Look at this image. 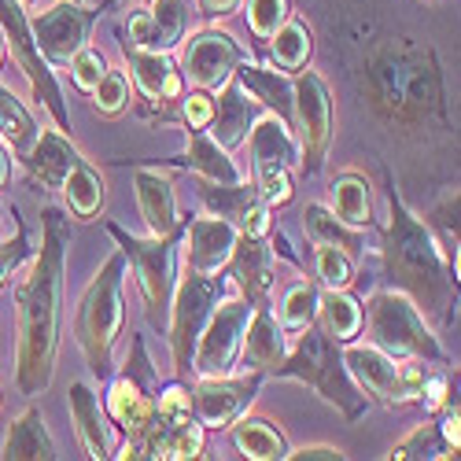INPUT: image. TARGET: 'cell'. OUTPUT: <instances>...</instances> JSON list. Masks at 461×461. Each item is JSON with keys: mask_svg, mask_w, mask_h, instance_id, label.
Segmentation results:
<instances>
[{"mask_svg": "<svg viewBox=\"0 0 461 461\" xmlns=\"http://www.w3.org/2000/svg\"><path fill=\"white\" fill-rule=\"evenodd\" d=\"M358 93L373 122L402 140H450V104L439 56L413 33H384L362 52Z\"/></svg>", "mask_w": 461, "mask_h": 461, "instance_id": "6da1fadb", "label": "cell"}, {"mask_svg": "<svg viewBox=\"0 0 461 461\" xmlns=\"http://www.w3.org/2000/svg\"><path fill=\"white\" fill-rule=\"evenodd\" d=\"M70 218L56 203L41 207V248L30 255V274L15 288V384L26 399L49 392L59 332H63V277H67Z\"/></svg>", "mask_w": 461, "mask_h": 461, "instance_id": "7a4b0ae2", "label": "cell"}, {"mask_svg": "<svg viewBox=\"0 0 461 461\" xmlns=\"http://www.w3.org/2000/svg\"><path fill=\"white\" fill-rule=\"evenodd\" d=\"M388 229H384V281L395 292L410 295L413 306L436 325H450L457 303V274L439 251L432 229L420 221L406 200L399 196L395 181L388 177Z\"/></svg>", "mask_w": 461, "mask_h": 461, "instance_id": "3957f363", "label": "cell"}, {"mask_svg": "<svg viewBox=\"0 0 461 461\" xmlns=\"http://www.w3.org/2000/svg\"><path fill=\"white\" fill-rule=\"evenodd\" d=\"M270 376L306 384V388L318 392L329 406H336L348 425H355L369 410V395L355 384V376L348 373V362H343V343H336L329 332H321L318 321L299 329L295 348L285 355V362Z\"/></svg>", "mask_w": 461, "mask_h": 461, "instance_id": "277c9868", "label": "cell"}, {"mask_svg": "<svg viewBox=\"0 0 461 461\" xmlns=\"http://www.w3.org/2000/svg\"><path fill=\"white\" fill-rule=\"evenodd\" d=\"M122 281H126V258L114 248V255L96 270V277L78 299V311H74V339H78L89 373L96 380L114 376V343H119L126 325Z\"/></svg>", "mask_w": 461, "mask_h": 461, "instance_id": "5b68a950", "label": "cell"}, {"mask_svg": "<svg viewBox=\"0 0 461 461\" xmlns=\"http://www.w3.org/2000/svg\"><path fill=\"white\" fill-rule=\"evenodd\" d=\"M362 325L373 348L392 355L399 362H429V366H450V355L439 343L436 329L425 321V314L413 306L410 295L395 288H380L362 306Z\"/></svg>", "mask_w": 461, "mask_h": 461, "instance_id": "8992f818", "label": "cell"}, {"mask_svg": "<svg viewBox=\"0 0 461 461\" xmlns=\"http://www.w3.org/2000/svg\"><path fill=\"white\" fill-rule=\"evenodd\" d=\"M107 233L119 244L122 258L133 266L137 285H140V299H144V318L151 329L167 332V318H170V299H174V285H177V251H181V237H185V221L163 237H133L122 225L107 221Z\"/></svg>", "mask_w": 461, "mask_h": 461, "instance_id": "52a82bcc", "label": "cell"}, {"mask_svg": "<svg viewBox=\"0 0 461 461\" xmlns=\"http://www.w3.org/2000/svg\"><path fill=\"white\" fill-rule=\"evenodd\" d=\"M225 295V281L221 274H196L185 266V274L174 285V299H170V318H167V339H170V358H174V376L188 380V362H192V348L211 318V311Z\"/></svg>", "mask_w": 461, "mask_h": 461, "instance_id": "ba28073f", "label": "cell"}, {"mask_svg": "<svg viewBox=\"0 0 461 461\" xmlns=\"http://www.w3.org/2000/svg\"><path fill=\"white\" fill-rule=\"evenodd\" d=\"M0 33H5V49L12 52L15 67L26 74L33 100L52 114L59 133H70V111L63 104V89L56 82L52 63L41 56V49H37V41H33L30 15H26L23 0H0Z\"/></svg>", "mask_w": 461, "mask_h": 461, "instance_id": "9c48e42d", "label": "cell"}, {"mask_svg": "<svg viewBox=\"0 0 461 461\" xmlns=\"http://www.w3.org/2000/svg\"><path fill=\"white\" fill-rule=\"evenodd\" d=\"M343 362H348V373L355 376L358 388L388 410L417 402L429 376V362H413V358L399 362L392 355H384L380 348H373V343H348Z\"/></svg>", "mask_w": 461, "mask_h": 461, "instance_id": "30bf717a", "label": "cell"}, {"mask_svg": "<svg viewBox=\"0 0 461 461\" xmlns=\"http://www.w3.org/2000/svg\"><path fill=\"white\" fill-rule=\"evenodd\" d=\"M292 126L299 140V174H321L332 144V93L311 67L292 74Z\"/></svg>", "mask_w": 461, "mask_h": 461, "instance_id": "8fae6325", "label": "cell"}, {"mask_svg": "<svg viewBox=\"0 0 461 461\" xmlns=\"http://www.w3.org/2000/svg\"><path fill=\"white\" fill-rule=\"evenodd\" d=\"M251 321V303L244 295H221L211 311L196 348H192L188 376H225L240 369V343Z\"/></svg>", "mask_w": 461, "mask_h": 461, "instance_id": "7c38bea8", "label": "cell"}, {"mask_svg": "<svg viewBox=\"0 0 461 461\" xmlns=\"http://www.w3.org/2000/svg\"><path fill=\"white\" fill-rule=\"evenodd\" d=\"M266 373L244 369L240 376L225 373V376H196V384L188 388V402H192V417L200 420L207 432L214 429H229L240 413L251 410V402L258 399Z\"/></svg>", "mask_w": 461, "mask_h": 461, "instance_id": "4fadbf2b", "label": "cell"}, {"mask_svg": "<svg viewBox=\"0 0 461 461\" xmlns=\"http://www.w3.org/2000/svg\"><path fill=\"white\" fill-rule=\"evenodd\" d=\"M119 49H122V59L133 74V86L144 100L140 114L148 119H177V104H181V93H185V78L181 70L174 67L170 52H148V49H137L130 45L126 37L119 33Z\"/></svg>", "mask_w": 461, "mask_h": 461, "instance_id": "5bb4252c", "label": "cell"}, {"mask_svg": "<svg viewBox=\"0 0 461 461\" xmlns=\"http://www.w3.org/2000/svg\"><path fill=\"white\" fill-rule=\"evenodd\" d=\"M104 413L111 429L122 436V447L114 457L126 461H144V443L156 429V392H144L126 373L111 376L107 395H104Z\"/></svg>", "mask_w": 461, "mask_h": 461, "instance_id": "9a60e30c", "label": "cell"}, {"mask_svg": "<svg viewBox=\"0 0 461 461\" xmlns=\"http://www.w3.org/2000/svg\"><path fill=\"white\" fill-rule=\"evenodd\" d=\"M100 19V8H86L82 0H56L49 12H37L30 19L33 41L52 67H67L70 56L89 45V33Z\"/></svg>", "mask_w": 461, "mask_h": 461, "instance_id": "2e32d148", "label": "cell"}, {"mask_svg": "<svg viewBox=\"0 0 461 461\" xmlns=\"http://www.w3.org/2000/svg\"><path fill=\"white\" fill-rule=\"evenodd\" d=\"M248 59V52L233 41V33L225 30H200L188 37V45L181 52V78L192 86V89H207V93H218L233 70Z\"/></svg>", "mask_w": 461, "mask_h": 461, "instance_id": "e0dca14e", "label": "cell"}, {"mask_svg": "<svg viewBox=\"0 0 461 461\" xmlns=\"http://www.w3.org/2000/svg\"><path fill=\"white\" fill-rule=\"evenodd\" d=\"M237 237L240 229L233 221H225L218 214H207V218H185V237L181 244L185 248V266L196 274H221L229 255L237 248Z\"/></svg>", "mask_w": 461, "mask_h": 461, "instance_id": "ac0fdd59", "label": "cell"}, {"mask_svg": "<svg viewBox=\"0 0 461 461\" xmlns=\"http://www.w3.org/2000/svg\"><path fill=\"white\" fill-rule=\"evenodd\" d=\"M274 262H277V248L270 244V237H237V248L229 255L225 270L233 277L237 292L258 306V303H270L274 292Z\"/></svg>", "mask_w": 461, "mask_h": 461, "instance_id": "d6986e66", "label": "cell"}, {"mask_svg": "<svg viewBox=\"0 0 461 461\" xmlns=\"http://www.w3.org/2000/svg\"><path fill=\"white\" fill-rule=\"evenodd\" d=\"M26 170V181L33 188H63L67 174L82 163V151L70 144L67 133L59 130H41L33 140V148L19 159Z\"/></svg>", "mask_w": 461, "mask_h": 461, "instance_id": "ffe728a7", "label": "cell"}, {"mask_svg": "<svg viewBox=\"0 0 461 461\" xmlns=\"http://www.w3.org/2000/svg\"><path fill=\"white\" fill-rule=\"evenodd\" d=\"M67 406H70V420H74V432H78V443L86 450V457L93 461H107L114 457L111 447V420L104 413L100 395L89 388L86 380H74L67 388Z\"/></svg>", "mask_w": 461, "mask_h": 461, "instance_id": "44dd1931", "label": "cell"}, {"mask_svg": "<svg viewBox=\"0 0 461 461\" xmlns=\"http://www.w3.org/2000/svg\"><path fill=\"white\" fill-rule=\"evenodd\" d=\"M133 192H137V211H140L151 237H163L185 221L177 211L174 181L167 174L151 170V167H133Z\"/></svg>", "mask_w": 461, "mask_h": 461, "instance_id": "7402d4cb", "label": "cell"}, {"mask_svg": "<svg viewBox=\"0 0 461 461\" xmlns=\"http://www.w3.org/2000/svg\"><path fill=\"white\" fill-rule=\"evenodd\" d=\"M258 119V104L244 93V86L237 78H229L218 93H214V119L207 126V133L225 148V151H237L248 133H251V122Z\"/></svg>", "mask_w": 461, "mask_h": 461, "instance_id": "603a6c76", "label": "cell"}, {"mask_svg": "<svg viewBox=\"0 0 461 461\" xmlns=\"http://www.w3.org/2000/svg\"><path fill=\"white\" fill-rule=\"evenodd\" d=\"M288 348H285V329L277 325L270 303H258L251 306V321L240 343V369H255L270 376L281 362H285Z\"/></svg>", "mask_w": 461, "mask_h": 461, "instance_id": "cb8c5ba5", "label": "cell"}, {"mask_svg": "<svg viewBox=\"0 0 461 461\" xmlns=\"http://www.w3.org/2000/svg\"><path fill=\"white\" fill-rule=\"evenodd\" d=\"M251 148V167L262 170V167H288V170H299V140H295V130L277 119L274 111L258 114L251 122V133L244 140Z\"/></svg>", "mask_w": 461, "mask_h": 461, "instance_id": "d4e9b609", "label": "cell"}, {"mask_svg": "<svg viewBox=\"0 0 461 461\" xmlns=\"http://www.w3.org/2000/svg\"><path fill=\"white\" fill-rule=\"evenodd\" d=\"M0 457H5V461H52V457H59L56 439H52V432L45 425L41 410H37L33 402L8 425Z\"/></svg>", "mask_w": 461, "mask_h": 461, "instance_id": "484cf974", "label": "cell"}, {"mask_svg": "<svg viewBox=\"0 0 461 461\" xmlns=\"http://www.w3.org/2000/svg\"><path fill=\"white\" fill-rule=\"evenodd\" d=\"M185 133H188V148L174 159H163V167H177L207 181H240L237 163L229 159V151L207 130H185Z\"/></svg>", "mask_w": 461, "mask_h": 461, "instance_id": "4316f807", "label": "cell"}, {"mask_svg": "<svg viewBox=\"0 0 461 461\" xmlns=\"http://www.w3.org/2000/svg\"><path fill=\"white\" fill-rule=\"evenodd\" d=\"M233 78L244 86V93L266 107V111H274L277 119H285L292 126V74L277 70V67H258V63H240L233 70ZM295 130V126H292Z\"/></svg>", "mask_w": 461, "mask_h": 461, "instance_id": "83f0119b", "label": "cell"}, {"mask_svg": "<svg viewBox=\"0 0 461 461\" xmlns=\"http://www.w3.org/2000/svg\"><path fill=\"white\" fill-rule=\"evenodd\" d=\"M192 188H196V196L207 207V214H218L225 221H233L237 229L262 203L255 181H244V177L240 181H207V177H196V181H192Z\"/></svg>", "mask_w": 461, "mask_h": 461, "instance_id": "f1b7e54d", "label": "cell"}, {"mask_svg": "<svg viewBox=\"0 0 461 461\" xmlns=\"http://www.w3.org/2000/svg\"><path fill=\"white\" fill-rule=\"evenodd\" d=\"M229 429H233V447H237L240 457H251V461H281L288 454V439H285V432L274 425L270 417L240 413Z\"/></svg>", "mask_w": 461, "mask_h": 461, "instance_id": "f546056e", "label": "cell"}, {"mask_svg": "<svg viewBox=\"0 0 461 461\" xmlns=\"http://www.w3.org/2000/svg\"><path fill=\"white\" fill-rule=\"evenodd\" d=\"M303 233L311 237L314 244H332L339 251H348L355 262L366 258V237H362V229L339 221L325 203H306L303 207Z\"/></svg>", "mask_w": 461, "mask_h": 461, "instance_id": "4dcf8cb0", "label": "cell"}, {"mask_svg": "<svg viewBox=\"0 0 461 461\" xmlns=\"http://www.w3.org/2000/svg\"><path fill=\"white\" fill-rule=\"evenodd\" d=\"M314 321L336 343H351L362 332V303L351 295V288H321Z\"/></svg>", "mask_w": 461, "mask_h": 461, "instance_id": "1f68e13d", "label": "cell"}, {"mask_svg": "<svg viewBox=\"0 0 461 461\" xmlns=\"http://www.w3.org/2000/svg\"><path fill=\"white\" fill-rule=\"evenodd\" d=\"M311 56H314L311 26H306L303 19H295V15H288L270 37V67H277L285 74H299L306 63H311Z\"/></svg>", "mask_w": 461, "mask_h": 461, "instance_id": "d6a6232c", "label": "cell"}, {"mask_svg": "<svg viewBox=\"0 0 461 461\" xmlns=\"http://www.w3.org/2000/svg\"><path fill=\"white\" fill-rule=\"evenodd\" d=\"M329 211L339 221L355 225V229H369L373 225V192H369V181L358 177V174H339L329 185Z\"/></svg>", "mask_w": 461, "mask_h": 461, "instance_id": "836d02e7", "label": "cell"}, {"mask_svg": "<svg viewBox=\"0 0 461 461\" xmlns=\"http://www.w3.org/2000/svg\"><path fill=\"white\" fill-rule=\"evenodd\" d=\"M59 192L67 196V207H70V214L78 218V221H93L104 211V196H107V192H104V177L86 159L67 174V181H63Z\"/></svg>", "mask_w": 461, "mask_h": 461, "instance_id": "e575fe53", "label": "cell"}, {"mask_svg": "<svg viewBox=\"0 0 461 461\" xmlns=\"http://www.w3.org/2000/svg\"><path fill=\"white\" fill-rule=\"evenodd\" d=\"M37 122H33V114L23 107V100H15V93L8 86H0V144L12 148V156L23 159L26 151L33 148L37 140Z\"/></svg>", "mask_w": 461, "mask_h": 461, "instance_id": "d590c367", "label": "cell"}, {"mask_svg": "<svg viewBox=\"0 0 461 461\" xmlns=\"http://www.w3.org/2000/svg\"><path fill=\"white\" fill-rule=\"evenodd\" d=\"M388 457L392 461H436V457H457V447L447 443L439 420H425L406 439H399Z\"/></svg>", "mask_w": 461, "mask_h": 461, "instance_id": "8d00e7d4", "label": "cell"}, {"mask_svg": "<svg viewBox=\"0 0 461 461\" xmlns=\"http://www.w3.org/2000/svg\"><path fill=\"white\" fill-rule=\"evenodd\" d=\"M318 295L321 288L314 281H292L281 292V306H277V325L285 332H299L306 325H314L318 318Z\"/></svg>", "mask_w": 461, "mask_h": 461, "instance_id": "74e56055", "label": "cell"}, {"mask_svg": "<svg viewBox=\"0 0 461 461\" xmlns=\"http://www.w3.org/2000/svg\"><path fill=\"white\" fill-rule=\"evenodd\" d=\"M420 221L432 229L439 251L447 255V262L454 266V274H457V185L443 188V196L436 200V207L429 211V218H420Z\"/></svg>", "mask_w": 461, "mask_h": 461, "instance_id": "f35d334b", "label": "cell"}, {"mask_svg": "<svg viewBox=\"0 0 461 461\" xmlns=\"http://www.w3.org/2000/svg\"><path fill=\"white\" fill-rule=\"evenodd\" d=\"M148 15L156 23L159 33V49L170 52L185 41V30H188V0H151Z\"/></svg>", "mask_w": 461, "mask_h": 461, "instance_id": "ab89813d", "label": "cell"}, {"mask_svg": "<svg viewBox=\"0 0 461 461\" xmlns=\"http://www.w3.org/2000/svg\"><path fill=\"white\" fill-rule=\"evenodd\" d=\"M314 274L321 288H355V258L332 244H314Z\"/></svg>", "mask_w": 461, "mask_h": 461, "instance_id": "60d3db41", "label": "cell"}, {"mask_svg": "<svg viewBox=\"0 0 461 461\" xmlns=\"http://www.w3.org/2000/svg\"><path fill=\"white\" fill-rule=\"evenodd\" d=\"M292 15V0H248V30L255 41H270L274 30Z\"/></svg>", "mask_w": 461, "mask_h": 461, "instance_id": "b9f144b4", "label": "cell"}, {"mask_svg": "<svg viewBox=\"0 0 461 461\" xmlns=\"http://www.w3.org/2000/svg\"><path fill=\"white\" fill-rule=\"evenodd\" d=\"M89 96H93V107H96L100 114H119V111L130 107V78H126L122 70L107 67Z\"/></svg>", "mask_w": 461, "mask_h": 461, "instance_id": "7bdbcfd3", "label": "cell"}, {"mask_svg": "<svg viewBox=\"0 0 461 461\" xmlns=\"http://www.w3.org/2000/svg\"><path fill=\"white\" fill-rule=\"evenodd\" d=\"M12 218H15V237L12 240H0V288H5L12 281V274L19 270L23 262H30V255L37 251L33 240H30V229H26V221L19 218L15 207H12Z\"/></svg>", "mask_w": 461, "mask_h": 461, "instance_id": "ee69618b", "label": "cell"}, {"mask_svg": "<svg viewBox=\"0 0 461 461\" xmlns=\"http://www.w3.org/2000/svg\"><path fill=\"white\" fill-rule=\"evenodd\" d=\"M255 188H258V196L262 203H270V207H285L292 200V170L288 167H262L255 170Z\"/></svg>", "mask_w": 461, "mask_h": 461, "instance_id": "f6af8a7d", "label": "cell"}, {"mask_svg": "<svg viewBox=\"0 0 461 461\" xmlns=\"http://www.w3.org/2000/svg\"><path fill=\"white\" fill-rule=\"evenodd\" d=\"M104 70H107V59L93 45H86V49H78L70 56V82H74V89H78V93H93Z\"/></svg>", "mask_w": 461, "mask_h": 461, "instance_id": "bcb514c9", "label": "cell"}, {"mask_svg": "<svg viewBox=\"0 0 461 461\" xmlns=\"http://www.w3.org/2000/svg\"><path fill=\"white\" fill-rule=\"evenodd\" d=\"M177 119L185 122V130H207L211 119H214V93H207V89H188V93H181Z\"/></svg>", "mask_w": 461, "mask_h": 461, "instance_id": "7dc6e473", "label": "cell"}, {"mask_svg": "<svg viewBox=\"0 0 461 461\" xmlns=\"http://www.w3.org/2000/svg\"><path fill=\"white\" fill-rule=\"evenodd\" d=\"M122 373H126L133 384H140L144 392H159V373H156V366H151V358H148V343H144V336H133V343H130V358H126Z\"/></svg>", "mask_w": 461, "mask_h": 461, "instance_id": "c3c4849f", "label": "cell"}, {"mask_svg": "<svg viewBox=\"0 0 461 461\" xmlns=\"http://www.w3.org/2000/svg\"><path fill=\"white\" fill-rule=\"evenodd\" d=\"M343 457L348 454L339 447H299V450L288 447V454H285V461H343Z\"/></svg>", "mask_w": 461, "mask_h": 461, "instance_id": "681fc988", "label": "cell"}, {"mask_svg": "<svg viewBox=\"0 0 461 461\" xmlns=\"http://www.w3.org/2000/svg\"><path fill=\"white\" fill-rule=\"evenodd\" d=\"M196 5H200V15H203L207 23H218V19L233 15V12L244 5V0H196Z\"/></svg>", "mask_w": 461, "mask_h": 461, "instance_id": "f907efd6", "label": "cell"}, {"mask_svg": "<svg viewBox=\"0 0 461 461\" xmlns=\"http://www.w3.org/2000/svg\"><path fill=\"white\" fill-rule=\"evenodd\" d=\"M8 177H12V159H8V148L0 144V192H5Z\"/></svg>", "mask_w": 461, "mask_h": 461, "instance_id": "816d5d0a", "label": "cell"}, {"mask_svg": "<svg viewBox=\"0 0 461 461\" xmlns=\"http://www.w3.org/2000/svg\"><path fill=\"white\" fill-rule=\"evenodd\" d=\"M5 56H8V49H5V33H0V67H5Z\"/></svg>", "mask_w": 461, "mask_h": 461, "instance_id": "f5cc1de1", "label": "cell"}, {"mask_svg": "<svg viewBox=\"0 0 461 461\" xmlns=\"http://www.w3.org/2000/svg\"><path fill=\"white\" fill-rule=\"evenodd\" d=\"M111 5H114V0H100V12H107Z\"/></svg>", "mask_w": 461, "mask_h": 461, "instance_id": "db71d44e", "label": "cell"}, {"mask_svg": "<svg viewBox=\"0 0 461 461\" xmlns=\"http://www.w3.org/2000/svg\"><path fill=\"white\" fill-rule=\"evenodd\" d=\"M425 5H436V0H425Z\"/></svg>", "mask_w": 461, "mask_h": 461, "instance_id": "11a10c76", "label": "cell"}, {"mask_svg": "<svg viewBox=\"0 0 461 461\" xmlns=\"http://www.w3.org/2000/svg\"><path fill=\"white\" fill-rule=\"evenodd\" d=\"M23 5H33V0H23Z\"/></svg>", "mask_w": 461, "mask_h": 461, "instance_id": "9f6ffc18", "label": "cell"}]
</instances>
